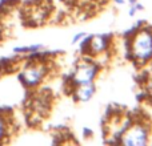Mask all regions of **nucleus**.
Here are the masks:
<instances>
[{"label":"nucleus","mask_w":152,"mask_h":146,"mask_svg":"<svg viewBox=\"0 0 152 146\" xmlns=\"http://www.w3.org/2000/svg\"><path fill=\"white\" fill-rule=\"evenodd\" d=\"M136 12H137V9H136V7H135V4H131V7H129V9H128V15L132 17V16L136 15Z\"/></svg>","instance_id":"1a4fd4ad"},{"label":"nucleus","mask_w":152,"mask_h":146,"mask_svg":"<svg viewBox=\"0 0 152 146\" xmlns=\"http://www.w3.org/2000/svg\"><path fill=\"white\" fill-rule=\"evenodd\" d=\"M150 130L145 125L140 122L131 124L119 137V144L127 146H144L148 144Z\"/></svg>","instance_id":"f03ea898"},{"label":"nucleus","mask_w":152,"mask_h":146,"mask_svg":"<svg viewBox=\"0 0 152 146\" xmlns=\"http://www.w3.org/2000/svg\"><path fill=\"white\" fill-rule=\"evenodd\" d=\"M7 128H8V124L5 121V118L3 116H0V144H3V138L7 136Z\"/></svg>","instance_id":"0eeeda50"},{"label":"nucleus","mask_w":152,"mask_h":146,"mask_svg":"<svg viewBox=\"0 0 152 146\" xmlns=\"http://www.w3.org/2000/svg\"><path fill=\"white\" fill-rule=\"evenodd\" d=\"M96 93V85L94 82H86V84H79L75 85L74 90H72V96L74 100L77 102H87L92 98Z\"/></svg>","instance_id":"423d86ee"},{"label":"nucleus","mask_w":152,"mask_h":146,"mask_svg":"<svg viewBox=\"0 0 152 146\" xmlns=\"http://www.w3.org/2000/svg\"><path fill=\"white\" fill-rule=\"evenodd\" d=\"M47 74V66L42 61H36V63L28 64L21 69L20 73V80L28 88H36L40 85L43 78Z\"/></svg>","instance_id":"7ed1b4c3"},{"label":"nucleus","mask_w":152,"mask_h":146,"mask_svg":"<svg viewBox=\"0 0 152 146\" xmlns=\"http://www.w3.org/2000/svg\"><path fill=\"white\" fill-rule=\"evenodd\" d=\"M128 1H129V4H135V3H136L137 0H128Z\"/></svg>","instance_id":"9b49d317"},{"label":"nucleus","mask_w":152,"mask_h":146,"mask_svg":"<svg viewBox=\"0 0 152 146\" xmlns=\"http://www.w3.org/2000/svg\"><path fill=\"white\" fill-rule=\"evenodd\" d=\"M115 1V4H118V5H124L126 4V0H113Z\"/></svg>","instance_id":"9d476101"},{"label":"nucleus","mask_w":152,"mask_h":146,"mask_svg":"<svg viewBox=\"0 0 152 146\" xmlns=\"http://www.w3.org/2000/svg\"><path fill=\"white\" fill-rule=\"evenodd\" d=\"M97 73H99V65H97V63H95V61H83V63L77 64L75 71L72 72L71 82L74 85L94 82Z\"/></svg>","instance_id":"20e7f679"},{"label":"nucleus","mask_w":152,"mask_h":146,"mask_svg":"<svg viewBox=\"0 0 152 146\" xmlns=\"http://www.w3.org/2000/svg\"><path fill=\"white\" fill-rule=\"evenodd\" d=\"M86 36H87V33H86V32H79L77 35H75V36H74V39H72L71 44H72V45L77 44V43H80V41H81V39H84V37H86Z\"/></svg>","instance_id":"6e6552de"},{"label":"nucleus","mask_w":152,"mask_h":146,"mask_svg":"<svg viewBox=\"0 0 152 146\" xmlns=\"http://www.w3.org/2000/svg\"><path fill=\"white\" fill-rule=\"evenodd\" d=\"M110 45V40L104 35H94V36L87 39V45H86V52L89 53L91 56H99L105 53Z\"/></svg>","instance_id":"39448f33"},{"label":"nucleus","mask_w":152,"mask_h":146,"mask_svg":"<svg viewBox=\"0 0 152 146\" xmlns=\"http://www.w3.org/2000/svg\"><path fill=\"white\" fill-rule=\"evenodd\" d=\"M128 52L135 63L147 64L152 60V29L140 28L128 40Z\"/></svg>","instance_id":"f257e3e1"}]
</instances>
